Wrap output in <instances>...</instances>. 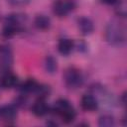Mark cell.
Listing matches in <instances>:
<instances>
[{"mask_svg":"<svg viewBox=\"0 0 127 127\" xmlns=\"http://www.w3.org/2000/svg\"><path fill=\"white\" fill-rule=\"evenodd\" d=\"M53 111L55 114L61 117L62 121L65 124H69L74 121L76 117V112L70 102L64 98L58 99L53 106Z\"/></svg>","mask_w":127,"mask_h":127,"instance_id":"cell-1","label":"cell"},{"mask_svg":"<svg viewBox=\"0 0 127 127\" xmlns=\"http://www.w3.org/2000/svg\"><path fill=\"white\" fill-rule=\"evenodd\" d=\"M105 37L109 44L120 46L125 42V28L118 21L112 20L108 23L105 31Z\"/></svg>","mask_w":127,"mask_h":127,"instance_id":"cell-2","label":"cell"},{"mask_svg":"<svg viewBox=\"0 0 127 127\" xmlns=\"http://www.w3.org/2000/svg\"><path fill=\"white\" fill-rule=\"evenodd\" d=\"M25 15L12 14L6 18V22L2 31V34L5 38L14 37L16 34L20 33L23 30V24L26 19Z\"/></svg>","mask_w":127,"mask_h":127,"instance_id":"cell-3","label":"cell"},{"mask_svg":"<svg viewBox=\"0 0 127 127\" xmlns=\"http://www.w3.org/2000/svg\"><path fill=\"white\" fill-rule=\"evenodd\" d=\"M64 80L65 85L70 89H76L83 83V76L76 67H68L64 73Z\"/></svg>","mask_w":127,"mask_h":127,"instance_id":"cell-4","label":"cell"},{"mask_svg":"<svg viewBox=\"0 0 127 127\" xmlns=\"http://www.w3.org/2000/svg\"><path fill=\"white\" fill-rule=\"evenodd\" d=\"M75 7L73 0H58L53 5V12L58 17H64Z\"/></svg>","mask_w":127,"mask_h":127,"instance_id":"cell-5","label":"cell"},{"mask_svg":"<svg viewBox=\"0 0 127 127\" xmlns=\"http://www.w3.org/2000/svg\"><path fill=\"white\" fill-rule=\"evenodd\" d=\"M13 51L11 47L8 45L0 46V68L8 70L13 64Z\"/></svg>","mask_w":127,"mask_h":127,"instance_id":"cell-6","label":"cell"},{"mask_svg":"<svg viewBox=\"0 0 127 127\" xmlns=\"http://www.w3.org/2000/svg\"><path fill=\"white\" fill-rule=\"evenodd\" d=\"M17 84H18L17 75L9 70H4V72L0 76V86L5 89H9L15 87Z\"/></svg>","mask_w":127,"mask_h":127,"instance_id":"cell-7","label":"cell"},{"mask_svg":"<svg viewBox=\"0 0 127 127\" xmlns=\"http://www.w3.org/2000/svg\"><path fill=\"white\" fill-rule=\"evenodd\" d=\"M80 106L85 111H94L98 108V100L93 94H84L80 100Z\"/></svg>","mask_w":127,"mask_h":127,"instance_id":"cell-8","label":"cell"},{"mask_svg":"<svg viewBox=\"0 0 127 127\" xmlns=\"http://www.w3.org/2000/svg\"><path fill=\"white\" fill-rule=\"evenodd\" d=\"M49 105L47 104L46 99L44 98H38L32 105V112L38 117L45 116L49 113Z\"/></svg>","mask_w":127,"mask_h":127,"instance_id":"cell-9","label":"cell"},{"mask_svg":"<svg viewBox=\"0 0 127 127\" xmlns=\"http://www.w3.org/2000/svg\"><path fill=\"white\" fill-rule=\"evenodd\" d=\"M17 117V109L14 105H3L0 107V118L4 121L10 122Z\"/></svg>","mask_w":127,"mask_h":127,"instance_id":"cell-10","label":"cell"},{"mask_svg":"<svg viewBox=\"0 0 127 127\" xmlns=\"http://www.w3.org/2000/svg\"><path fill=\"white\" fill-rule=\"evenodd\" d=\"M78 29L83 35H90L94 30L93 22L87 17H81L77 20Z\"/></svg>","mask_w":127,"mask_h":127,"instance_id":"cell-11","label":"cell"},{"mask_svg":"<svg viewBox=\"0 0 127 127\" xmlns=\"http://www.w3.org/2000/svg\"><path fill=\"white\" fill-rule=\"evenodd\" d=\"M74 48V43L70 39H61L58 43V51L64 56H68Z\"/></svg>","mask_w":127,"mask_h":127,"instance_id":"cell-12","label":"cell"},{"mask_svg":"<svg viewBox=\"0 0 127 127\" xmlns=\"http://www.w3.org/2000/svg\"><path fill=\"white\" fill-rule=\"evenodd\" d=\"M38 86H39V82L37 80H35L34 78H28L19 86V89L22 92V94L35 93Z\"/></svg>","mask_w":127,"mask_h":127,"instance_id":"cell-13","label":"cell"},{"mask_svg":"<svg viewBox=\"0 0 127 127\" xmlns=\"http://www.w3.org/2000/svg\"><path fill=\"white\" fill-rule=\"evenodd\" d=\"M35 26L39 30H48L51 27V20L46 15H37L34 20Z\"/></svg>","mask_w":127,"mask_h":127,"instance_id":"cell-14","label":"cell"},{"mask_svg":"<svg viewBox=\"0 0 127 127\" xmlns=\"http://www.w3.org/2000/svg\"><path fill=\"white\" fill-rule=\"evenodd\" d=\"M44 65H45V69L47 72L49 73H54L57 71L58 68V64L56 59L53 56H47L44 62Z\"/></svg>","mask_w":127,"mask_h":127,"instance_id":"cell-15","label":"cell"},{"mask_svg":"<svg viewBox=\"0 0 127 127\" xmlns=\"http://www.w3.org/2000/svg\"><path fill=\"white\" fill-rule=\"evenodd\" d=\"M115 124L114 117L110 114H103L98 119V125L101 127H112Z\"/></svg>","mask_w":127,"mask_h":127,"instance_id":"cell-16","label":"cell"},{"mask_svg":"<svg viewBox=\"0 0 127 127\" xmlns=\"http://www.w3.org/2000/svg\"><path fill=\"white\" fill-rule=\"evenodd\" d=\"M51 93V88L49 85H45V84H40L37 88V90L35 91V94H37L38 98H44L46 99L47 97H49Z\"/></svg>","mask_w":127,"mask_h":127,"instance_id":"cell-17","label":"cell"},{"mask_svg":"<svg viewBox=\"0 0 127 127\" xmlns=\"http://www.w3.org/2000/svg\"><path fill=\"white\" fill-rule=\"evenodd\" d=\"M115 5H117L116 6V13L118 14V16L124 18L126 16V5H125V2L118 0Z\"/></svg>","mask_w":127,"mask_h":127,"instance_id":"cell-18","label":"cell"},{"mask_svg":"<svg viewBox=\"0 0 127 127\" xmlns=\"http://www.w3.org/2000/svg\"><path fill=\"white\" fill-rule=\"evenodd\" d=\"M31 0H7V2L14 7H20V6H25L27 5Z\"/></svg>","mask_w":127,"mask_h":127,"instance_id":"cell-19","label":"cell"},{"mask_svg":"<svg viewBox=\"0 0 127 127\" xmlns=\"http://www.w3.org/2000/svg\"><path fill=\"white\" fill-rule=\"evenodd\" d=\"M117 1L118 0H101V2L106 5H115L117 3Z\"/></svg>","mask_w":127,"mask_h":127,"instance_id":"cell-20","label":"cell"}]
</instances>
